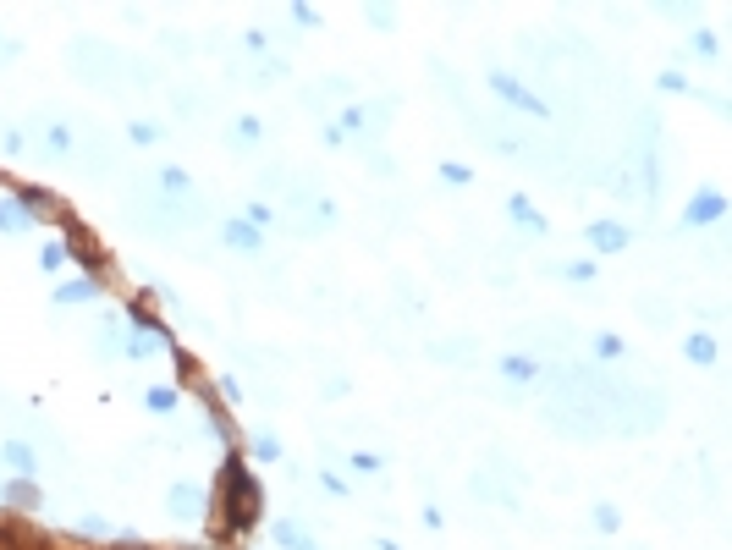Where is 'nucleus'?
<instances>
[{
  "mask_svg": "<svg viewBox=\"0 0 732 550\" xmlns=\"http://www.w3.org/2000/svg\"><path fill=\"white\" fill-rule=\"evenodd\" d=\"M441 182H446V187H474V165H463V160H441Z\"/></svg>",
  "mask_w": 732,
  "mask_h": 550,
  "instance_id": "393cba45",
  "label": "nucleus"
},
{
  "mask_svg": "<svg viewBox=\"0 0 732 550\" xmlns=\"http://www.w3.org/2000/svg\"><path fill=\"white\" fill-rule=\"evenodd\" d=\"M683 358L699 363V369H710V363L721 358V341L710 336V330H688V336H683Z\"/></svg>",
  "mask_w": 732,
  "mask_h": 550,
  "instance_id": "f8f14e48",
  "label": "nucleus"
},
{
  "mask_svg": "<svg viewBox=\"0 0 732 550\" xmlns=\"http://www.w3.org/2000/svg\"><path fill=\"white\" fill-rule=\"evenodd\" d=\"M177 385H144V407L149 413H177Z\"/></svg>",
  "mask_w": 732,
  "mask_h": 550,
  "instance_id": "aec40b11",
  "label": "nucleus"
},
{
  "mask_svg": "<svg viewBox=\"0 0 732 550\" xmlns=\"http://www.w3.org/2000/svg\"><path fill=\"white\" fill-rule=\"evenodd\" d=\"M226 138H232V149H254V143L265 138V121H259V116H237Z\"/></svg>",
  "mask_w": 732,
  "mask_h": 550,
  "instance_id": "f3484780",
  "label": "nucleus"
},
{
  "mask_svg": "<svg viewBox=\"0 0 732 550\" xmlns=\"http://www.w3.org/2000/svg\"><path fill=\"white\" fill-rule=\"evenodd\" d=\"M166 506H171V517H182V523H199V517L210 512V495H204V484L177 479V484L166 490Z\"/></svg>",
  "mask_w": 732,
  "mask_h": 550,
  "instance_id": "39448f33",
  "label": "nucleus"
},
{
  "mask_svg": "<svg viewBox=\"0 0 732 550\" xmlns=\"http://www.w3.org/2000/svg\"><path fill=\"white\" fill-rule=\"evenodd\" d=\"M34 226H39V209L17 204V198H0V231L6 237H28Z\"/></svg>",
  "mask_w": 732,
  "mask_h": 550,
  "instance_id": "9b49d317",
  "label": "nucleus"
},
{
  "mask_svg": "<svg viewBox=\"0 0 732 550\" xmlns=\"http://www.w3.org/2000/svg\"><path fill=\"white\" fill-rule=\"evenodd\" d=\"M243 50H248V55H265V50H270V33H265V28H248V33H243Z\"/></svg>",
  "mask_w": 732,
  "mask_h": 550,
  "instance_id": "72a5a7b5",
  "label": "nucleus"
},
{
  "mask_svg": "<svg viewBox=\"0 0 732 550\" xmlns=\"http://www.w3.org/2000/svg\"><path fill=\"white\" fill-rule=\"evenodd\" d=\"M67 259H72L67 237H50L45 248H39V270H45V275H61V270H67Z\"/></svg>",
  "mask_w": 732,
  "mask_h": 550,
  "instance_id": "a211bd4d",
  "label": "nucleus"
},
{
  "mask_svg": "<svg viewBox=\"0 0 732 550\" xmlns=\"http://www.w3.org/2000/svg\"><path fill=\"white\" fill-rule=\"evenodd\" d=\"M160 187H166V193H188L193 176L182 171V165H160Z\"/></svg>",
  "mask_w": 732,
  "mask_h": 550,
  "instance_id": "a878e982",
  "label": "nucleus"
},
{
  "mask_svg": "<svg viewBox=\"0 0 732 550\" xmlns=\"http://www.w3.org/2000/svg\"><path fill=\"white\" fill-rule=\"evenodd\" d=\"M595 270H600V259H573V264H556V275H562V281H573V286L595 281Z\"/></svg>",
  "mask_w": 732,
  "mask_h": 550,
  "instance_id": "5701e85b",
  "label": "nucleus"
},
{
  "mask_svg": "<svg viewBox=\"0 0 732 550\" xmlns=\"http://www.w3.org/2000/svg\"><path fill=\"white\" fill-rule=\"evenodd\" d=\"M364 22H369V28H391V22H397V6H375V0H369Z\"/></svg>",
  "mask_w": 732,
  "mask_h": 550,
  "instance_id": "c85d7f7f",
  "label": "nucleus"
},
{
  "mask_svg": "<svg viewBox=\"0 0 732 550\" xmlns=\"http://www.w3.org/2000/svg\"><path fill=\"white\" fill-rule=\"evenodd\" d=\"M320 396H347V374H331V380L320 385Z\"/></svg>",
  "mask_w": 732,
  "mask_h": 550,
  "instance_id": "4c0bfd02",
  "label": "nucleus"
},
{
  "mask_svg": "<svg viewBox=\"0 0 732 550\" xmlns=\"http://www.w3.org/2000/svg\"><path fill=\"white\" fill-rule=\"evenodd\" d=\"M127 138H133L138 149H155V143H166V121H149V116H138V121H127Z\"/></svg>",
  "mask_w": 732,
  "mask_h": 550,
  "instance_id": "dca6fc26",
  "label": "nucleus"
},
{
  "mask_svg": "<svg viewBox=\"0 0 732 550\" xmlns=\"http://www.w3.org/2000/svg\"><path fill=\"white\" fill-rule=\"evenodd\" d=\"M716 50H721V44H716V33H710V28H694V55L716 61Z\"/></svg>",
  "mask_w": 732,
  "mask_h": 550,
  "instance_id": "2f4dec72",
  "label": "nucleus"
},
{
  "mask_svg": "<svg viewBox=\"0 0 732 550\" xmlns=\"http://www.w3.org/2000/svg\"><path fill=\"white\" fill-rule=\"evenodd\" d=\"M243 220H248V226H259V231H265V226H270V220H276V209H270V204H265V198H254V204H248V209H243Z\"/></svg>",
  "mask_w": 732,
  "mask_h": 550,
  "instance_id": "cd10ccee",
  "label": "nucleus"
},
{
  "mask_svg": "<svg viewBox=\"0 0 732 550\" xmlns=\"http://www.w3.org/2000/svg\"><path fill=\"white\" fill-rule=\"evenodd\" d=\"M589 523H595V534H617V528H622V512H617L611 501H595V506H589Z\"/></svg>",
  "mask_w": 732,
  "mask_h": 550,
  "instance_id": "412c9836",
  "label": "nucleus"
},
{
  "mask_svg": "<svg viewBox=\"0 0 732 550\" xmlns=\"http://www.w3.org/2000/svg\"><path fill=\"white\" fill-rule=\"evenodd\" d=\"M94 297H100V275H67V281L50 292V303L72 308V303H94Z\"/></svg>",
  "mask_w": 732,
  "mask_h": 550,
  "instance_id": "1a4fd4ad",
  "label": "nucleus"
},
{
  "mask_svg": "<svg viewBox=\"0 0 732 550\" xmlns=\"http://www.w3.org/2000/svg\"><path fill=\"white\" fill-rule=\"evenodd\" d=\"M584 242H589V259H617V253L633 248V231L622 226V220L600 215V220H589V226H584Z\"/></svg>",
  "mask_w": 732,
  "mask_h": 550,
  "instance_id": "20e7f679",
  "label": "nucleus"
},
{
  "mask_svg": "<svg viewBox=\"0 0 732 550\" xmlns=\"http://www.w3.org/2000/svg\"><path fill=\"white\" fill-rule=\"evenodd\" d=\"M6 506H17V512H39L45 495H39L34 479H12V484H6Z\"/></svg>",
  "mask_w": 732,
  "mask_h": 550,
  "instance_id": "4468645a",
  "label": "nucleus"
},
{
  "mask_svg": "<svg viewBox=\"0 0 732 550\" xmlns=\"http://www.w3.org/2000/svg\"><path fill=\"white\" fill-rule=\"evenodd\" d=\"M248 457L254 462H281V440L270 435V429H259V435L248 440Z\"/></svg>",
  "mask_w": 732,
  "mask_h": 550,
  "instance_id": "4be33fe9",
  "label": "nucleus"
},
{
  "mask_svg": "<svg viewBox=\"0 0 732 550\" xmlns=\"http://www.w3.org/2000/svg\"><path fill=\"white\" fill-rule=\"evenodd\" d=\"M501 209H507V220H512V226H523L529 237H545V231H551V220L529 204V193H507V204H501Z\"/></svg>",
  "mask_w": 732,
  "mask_h": 550,
  "instance_id": "6e6552de",
  "label": "nucleus"
},
{
  "mask_svg": "<svg viewBox=\"0 0 732 550\" xmlns=\"http://www.w3.org/2000/svg\"><path fill=\"white\" fill-rule=\"evenodd\" d=\"M320 490H325V495H336V501H342V495L353 490V484H347V479H342V473H336V468H325V473H320Z\"/></svg>",
  "mask_w": 732,
  "mask_h": 550,
  "instance_id": "7c9ffc66",
  "label": "nucleus"
},
{
  "mask_svg": "<svg viewBox=\"0 0 732 550\" xmlns=\"http://www.w3.org/2000/svg\"><path fill=\"white\" fill-rule=\"evenodd\" d=\"M419 523H424V528H441V523H446V517H441V506H424V512H419Z\"/></svg>",
  "mask_w": 732,
  "mask_h": 550,
  "instance_id": "58836bf2",
  "label": "nucleus"
},
{
  "mask_svg": "<svg viewBox=\"0 0 732 550\" xmlns=\"http://www.w3.org/2000/svg\"><path fill=\"white\" fill-rule=\"evenodd\" d=\"M320 143H331V149H342V143H347V132L336 127V121H325V127H320Z\"/></svg>",
  "mask_w": 732,
  "mask_h": 550,
  "instance_id": "e433bc0d",
  "label": "nucleus"
},
{
  "mask_svg": "<svg viewBox=\"0 0 732 550\" xmlns=\"http://www.w3.org/2000/svg\"><path fill=\"white\" fill-rule=\"evenodd\" d=\"M259 523V479L243 468V457H226V528L232 534H248Z\"/></svg>",
  "mask_w": 732,
  "mask_h": 550,
  "instance_id": "f257e3e1",
  "label": "nucleus"
},
{
  "mask_svg": "<svg viewBox=\"0 0 732 550\" xmlns=\"http://www.w3.org/2000/svg\"><path fill=\"white\" fill-rule=\"evenodd\" d=\"M727 209H732V198L721 193V187H699V193H688V204H683V215H677V226H683V231L721 226V220H727Z\"/></svg>",
  "mask_w": 732,
  "mask_h": 550,
  "instance_id": "7ed1b4c3",
  "label": "nucleus"
},
{
  "mask_svg": "<svg viewBox=\"0 0 732 550\" xmlns=\"http://www.w3.org/2000/svg\"><path fill=\"white\" fill-rule=\"evenodd\" d=\"M215 391H221V402H232V407L243 402V385H237L232 374H221V380H215Z\"/></svg>",
  "mask_w": 732,
  "mask_h": 550,
  "instance_id": "f704fd0d",
  "label": "nucleus"
},
{
  "mask_svg": "<svg viewBox=\"0 0 732 550\" xmlns=\"http://www.w3.org/2000/svg\"><path fill=\"white\" fill-rule=\"evenodd\" d=\"M166 347H171L166 330H160L155 319H138V325H133V341H127V358H133V363H149L155 352H166Z\"/></svg>",
  "mask_w": 732,
  "mask_h": 550,
  "instance_id": "0eeeda50",
  "label": "nucleus"
},
{
  "mask_svg": "<svg viewBox=\"0 0 732 550\" xmlns=\"http://www.w3.org/2000/svg\"><path fill=\"white\" fill-rule=\"evenodd\" d=\"M0 462H6V468H12L17 479H34V473H39V451L28 446L23 435H12L6 446H0Z\"/></svg>",
  "mask_w": 732,
  "mask_h": 550,
  "instance_id": "9d476101",
  "label": "nucleus"
},
{
  "mask_svg": "<svg viewBox=\"0 0 732 550\" xmlns=\"http://www.w3.org/2000/svg\"><path fill=\"white\" fill-rule=\"evenodd\" d=\"M45 149L50 154H72V127L67 121H45Z\"/></svg>",
  "mask_w": 732,
  "mask_h": 550,
  "instance_id": "b1692460",
  "label": "nucleus"
},
{
  "mask_svg": "<svg viewBox=\"0 0 732 550\" xmlns=\"http://www.w3.org/2000/svg\"><path fill=\"white\" fill-rule=\"evenodd\" d=\"M270 534H276L281 550H320V545L309 539V528H303V523H270Z\"/></svg>",
  "mask_w": 732,
  "mask_h": 550,
  "instance_id": "2eb2a0df",
  "label": "nucleus"
},
{
  "mask_svg": "<svg viewBox=\"0 0 732 550\" xmlns=\"http://www.w3.org/2000/svg\"><path fill=\"white\" fill-rule=\"evenodd\" d=\"M655 83H661V94H688V77L677 72V66H666V72L655 77Z\"/></svg>",
  "mask_w": 732,
  "mask_h": 550,
  "instance_id": "c756f323",
  "label": "nucleus"
},
{
  "mask_svg": "<svg viewBox=\"0 0 732 550\" xmlns=\"http://www.w3.org/2000/svg\"><path fill=\"white\" fill-rule=\"evenodd\" d=\"M496 369H501V380H518V385H534V380H540V363L523 358V352H501Z\"/></svg>",
  "mask_w": 732,
  "mask_h": 550,
  "instance_id": "ddd939ff",
  "label": "nucleus"
},
{
  "mask_svg": "<svg viewBox=\"0 0 732 550\" xmlns=\"http://www.w3.org/2000/svg\"><path fill=\"white\" fill-rule=\"evenodd\" d=\"M287 17L298 22V28H320V11H314V6H303V0H298V6H287Z\"/></svg>",
  "mask_w": 732,
  "mask_h": 550,
  "instance_id": "473e14b6",
  "label": "nucleus"
},
{
  "mask_svg": "<svg viewBox=\"0 0 732 550\" xmlns=\"http://www.w3.org/2000/svg\"><path fill=\"white\" fill-rule=\"evenodd\" d=\"M380 550H402V545H397V539H380Z\"/></svg>",
  "mask_w": 732,
  "mask_h": 550,
  "instance_id": "ea45409f",
  "label": "nucleus"
},
{
  "mask_svg": "<svg viewBox=\"0 0 732 550\" xmlns=\"http://www.w3.org/2000/svg\"><path fill=\"white\" fill-rule=\"evenodd\" d=\"M347 462H353L358 473H380V468H386V462H380L375 451H353V457H347Z\"/></svg>",
  "mask_w": 732,
  "mask_h": 550,
  "instance_id": "c9c22d12",
  "label": "nucleus"
},
{
  "mask_svg": "<svg viewBox=\"0 0 732 550\" xmlns=\"http://www.w3.org/2000/svg\"><path fill=\"white\" fill-rule=\"evenodd\" d=\"M589 352H595V363H617L622 352H628V341H622L617 330H600V336L589 341Z\"/></svg>",
  "mask_w": 732,
  "mask_h": 550,
  "instance_id": "6ab92c4d",
  "label": "nucleus"
},
{
  "mask_svg": "<svg viewBox=\"0 0 732 550\" xmlns=\"http://www.w3.org/2000/svg\"><path fill=\"white\" fill-rule=\"evenodd\" d=\"M221 248H226V253H243V259H254V253H265V231L248 226L243 215H232V220H221Z\"/></svg>",
  "mask_w": 732,
  "mask_h": 550,
  "instance_id": "423d86ee",
  "label": "nucleus"
},
{
  "mask_svg": "<svg viewBox=\"0 0 732 550\" xmlns=\"http://www.w3.org/2000/svg\"><path fill=\"white\" fill-rule=\"evenodd\" d=\"M336 127H342L347 138H353V132H364V127H369V110H364V105H347L342 116H336Z\"/></svg>",
  "mask_w": 732,
  "mask_h": 550,
  "instance_id": "bb28decb",
  "label": "nucleus"
},
{
  "mask_svg": "<svg viewBox=\"0 0 732 550\" xmlns=\"http://www.w3.org/2000/svg\"><path fill=\"white\" fill-rule=\"evenodd\" d=\"M485 83H490V94H496V99H507L512 110H529L534 121H545V116H551V105H545V99L534 94V88L523 83V77H512L507 66H490V72H485Z\"/></svg>",
  "mask_w": 732,
  "mask_h": 550,
  "instance_id": "f03ea898",
  "label": "nucleus"
}]
</instances>
